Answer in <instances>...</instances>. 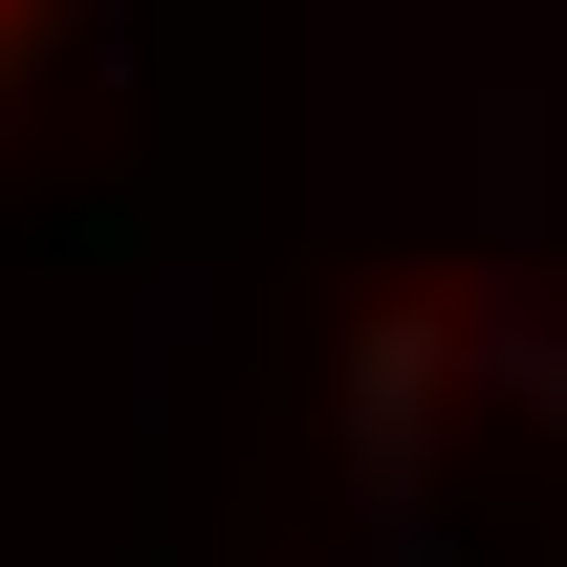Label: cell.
<instances>
[{
	"label": "cell",
	"mask_w": 567,
	"mask_h": 567,
	"mask_svg": "<svg viewBox=\"0 0 567 567\" xmlns=\"http://www.w3.org/2000/svg\"><path fill=\"white\" fill-rule=\"evenodd\" d=\"M22 22H44V0H0V44H22Z\"/></svg>",
	"instance_id": "6da1fadb"
}]
</instances>
